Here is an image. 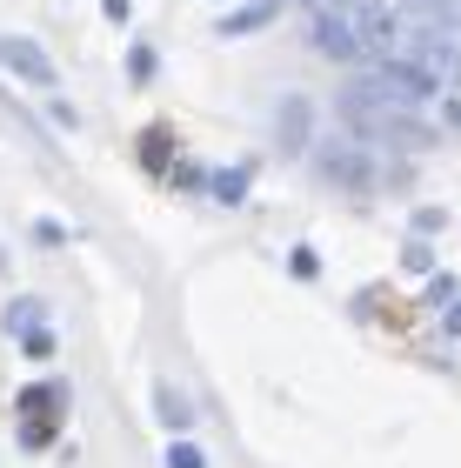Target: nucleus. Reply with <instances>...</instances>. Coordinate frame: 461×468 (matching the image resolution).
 Masks as SVG:
<instances>
[{
    "label": "nucleus",
    "mask_w": 461,
    "mask_h": 468,
    "mask_svg": "<svg viewBox=\"0 0 461 468\" xmlns=\"http://www.w3.org/2000/svg\"><path fill=\"white\" fill-rule=\"evenodd\" d=\"M435 94L442 88H435L402 48H382V60L354 80V101H374V108H422V101H435Z\"/></svg>",
    "instance_id": "1"
},
{
    "label": "nucleus",
    "mask_w": 461,
    "mask_h": 468,
    "mask_svg": "<svg viewBox=\"0 0 461 468\" xmlns=\"http://www.w3.org/2000/svg\"><path fill=\"white\" fill-rule=\"evenodd\" d=\"M341 121L354 127V134L368 141H388V147H435V127L414 121V108H374V101H341Z\"/></svg>",
    "instance_id": "2"
},
{
    "label": "nucleus",
    "mask_w": 461,
    "mask_h": 468,
    "mask_svg": "<svg viewBox=\"0 0 461 468\" xmlns=\"http://www.w3.org/2000/svg\"><path fill=\"white\" fill-rule=\"evenodd\" d=\"M402 54L422 68L435 88H461V48L448 27H422V34H402Z\"/></svg>",
    "instance_id": "3"
},
{
    "label": "nucleus",
    "mask_w": 461,
    "mask_h": 468,
    "mask_svg": "<svg viewBox=\"0 0 461 468\" xmlns=\"http://www.w3.org/2000/svg\"><path fill=\"white\" fill-rule=\"evenodd\" d=\"M314 48L328 60H368V40L354 27V0H328V7H314Z\"/></svg>",
    "instance_id": "4"
},
{
    "label": "nucleus",
    "mask_w": 461,
    "mask_h": 468,
    "mask_svg": "<svg viewBox=\"0 0 461 468\" xmlns=\"http://www.w3.org/2000/svg\"><path fill=\"white\" fill-rule=\"evenodd\" d=\"M0 60H7L20 80H34V88H54V80H60V74H54V60L40 54L34 40H0Z\"/></svg>",
    "instance_id": "5"
},
{
    "label": "nucleus",
    "mask_w": 461,
    "mask_h": 468,
    "mask_svg": "<svg viewBox=\"0 0 461 468\" xmlns=\"http://www.w3.org/2000/svg\"><path fill=\"white\" fill-rule=\"evenodd\" d=\"M267 20H275V0H255V7H235L221 20V40H235V34H261Z\"/></svg>",
    "instance_id": "6"
},
{
    "label": "nucleus",
    "mask_w": 461,
    "mask_h": 468,
    "mask_svg": "<svg viewBox=\"0 0 461 468\" xmlns=\"http://www.w3.org/2000/svg\"><path fill=\"white\" fill-rule=\"evenodd\" d=\"M321 175L348 181V187H361V181H368V167H361V154H348V147H321Z\"/></svg>",
    "instance_id": "7"
},
{
    "label": "nucleus",
    "mask_w": 461,
    "mask_h": 468,
    "mask_svg": "<svg viewBox=\"0 0 461 468\" xmlns=\"http://www.w3.org/2000/svg\"><path fill=\"white\" fill-rule=\"evenodd\" d=\"M60 401H68V388H60V381H40V388H27V395H20V415L47 421V409H60Z\"/></svg>",
    "instance_id": "8"
},
{
    "label": "nucleus",
    "mask_w": 461,
    "mask_h": 468,
    "mask_svg": "<svg viewBox=\"0 0 461 468\" xmlns=\"http://www.w3.org/2000/svg\"><path fill=\"white\" fill-rule=\"evenodd\" d=\"M154 409H161V421H167V429H187V421H194V409H187V395H174V388H167V381H161V388H154Z\"/></svg>",
    "instance_id": "9"
},
{
    "label": "nucleus",
    "mask_w": 461,
    "mask_h": 468,
    "mask_svg": "<svg viewBox=\"0 0 461 468\" xmlns=\"http://www.w3.org/2000/svg\"><path fill=\"white\" fill-rule=\"evenodd\" d=\"M207 195H215V201H227V207H235V201L247 195V167H221V175H207Z\"/></svg>",
    "instance_id": "10"
},
{
    "label": "nucleus",
    "mask_w": 461,
    "mask_h": 468,
    "mask_svg": "<svg viewBox=\"0 0 461 468\" xmlns=\"http://www.w3.org/2000/svg\"><path fill=\"white\" fill-rule=\"evenodd\" d=\"M281 141L308 147V101H288V108H281Z\"/></svg>",
    "instance_id": "11"
},
{
    "label": "nucleus",
    "mask_w": 461,
    "mask_h": 468,
    "mask_svg": "<svg viewBox=\"0 0 461 468\" xmlns=\"http://www.w3.org/2000/svg\"><path fill=\"white\" fill-rule=\"evenodd\" d=\"M167 147H174V134H167V127H148V141H141V161H148V167H167Z\"/></svg>",
    "instance_id": "12"
},
{
    "label": "nucleus",
    "mask_w": 461,
    "mask_h": 468,
    "mask_svg": "<svg viewBox=\"0 0 461 468\" xmlns=\"http://www.w3.org/2000/svg\"><path fill=\"white\" fill-rule=\"evenodd\" d=\"M402 268H408V274H428V268H435V248H428V241H408V248H402Z\"/></svg>",
    "instance_id": "13"
},
{
    "label": "nucleus",
    "mask_w": 461,
    "mask_h": 468,
    "mask_svg": "<svg viewBox=\"0 0 461 468\" xmlns=\"http://www.w3.org/2000/svg\"><path fill=\"white\" fill-rule=\"evenodd\" d=\"M167 468H207V462H201L194 441H174V449H167Z\"/></svg>",
    "instance_id": "14"
},
{
    "label": "nucleus",
    "mask_w": 461,
    "mask_h": 468,
    "mask_svg": "<svg viewBox=\"0 0 461 468\" xmlns=\"http://www.w3.org/2000/svg\"><path fill=\"white\" fill-rule=\"evenodd\" d=\"M288 268H295L301 282H314V274H321V261H314V248H295V254H288Z\"/></svg>",
    "instance_id": "15"
},
{
    "label": "nucleus",
    "mask_w": 461,
    "mask_h": 468,
    "mask_svg": "<svg viewBox=\"0 0 461 468\" xmlns=\"http://www.w3.org/2000/svg\"><path fill=\"white\" fill-rule=\"evenodd\" d=\"M40 322V302H14V314H7V328L20 335V328H34Z\"/></svg>",
    "instance_id": "16"
},
{
    "label": "nucleus",
    "mask_w": 461,
    "mask_h": 468,
    "mask_svg": "<svg viewBox=\"0 0 461 468\" xmlns=\"http://www.w3.org/2000/svg\"><path fill=\"white\" fill-rule=\"evenodd\" d=\"M455 294H461V288H455V274H435V282H428V302H435V308L455 302Z\"/></svg>",
    "instance_id": "17"
},
{
    "label": "nucleus",
    "mask_w": 461,
    "mask_h": 468,
    "mask_svg": "<svg viewBox=\"0 0 461 468\" xmlns=\"http://www.w3.org/2000/svg\"><path fill=\"white\" fill-rule=\"evenodd\" d=\"M27 355H34V361H40V355H54V335H47V328H40V322L27 328Z\"/></svg>",
    "instance_id": "18"
},
{
    "label": "nucleus",
    "mask_w": 461,
    "mask_h": 468,
    "mask_svg": "<svg viewBox=\"0 0 461 468\" xmlns=\"http://www.w3.org/2000/svg\"><path fill=\"white\" fill-rule=\"evenodd\" d=\"M435 228H448V215L442 207H422V215H414V234H435Z\"/></svg>",
    "instance_id": "19"
},
{
    "label": "nucleus",
    "mask_w": 461,
    "mask_h": 468,
    "mask_svg": "<svg viewBox=\"0 0 461 468\" xmlns=\"http://www.w3.org/2000/svg\"><path fill=\"white\" fill-rule=\"evenodd\" d=\"M100 14H108V20H128V14H134V0H100Z\"/></svg>",
    "instance_id": "20"
},
{
    "label": "nucleus",
    "mask_w": 461,
    "mask_h": 468,
    "mask_svg": "<svg viewBox=\"0 0 461 468\" xmlns=\"http://www.w3.org/2000/svg\"><path fill=\"white\" fill-rule=\"evenodd\" d=\"M442 121H448V127H461V94H448V101H442Z\"/></svg>",
    "instance_id": "21"
},
{
    "label": "nucleus",
    "mask_w": 461,
    "mask_h": 468,
    "mask_svg": "<svg viewBox=\"0 0 461 468\" xmlns=\"http://www.w3.org/2000/svg\"><path fill=\"white\" fill-rule=\"evenodd\" d=\"M448 335H461V302H455V308H448Z\"/></svg>",
    "instance_id": "22"
}]
</instances>
